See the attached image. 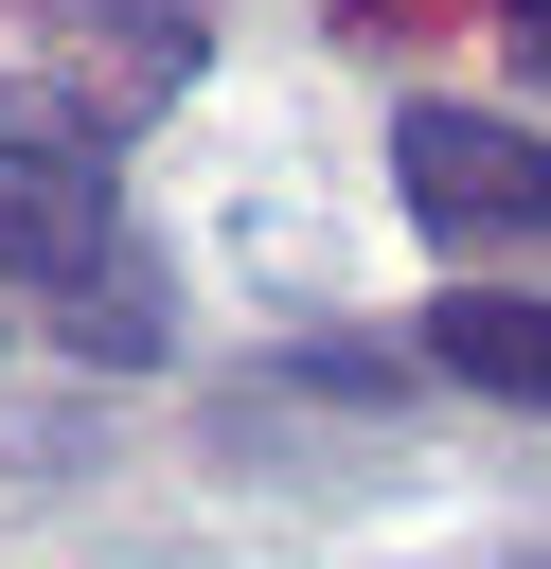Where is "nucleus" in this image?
I'll return each instance as SVG.
<instances>
[{
    "label": "nucleus",
    "mask_w": 551,
    "mask_h": 569,
    "mask_svg": "<svg viewBox=\"0 0 551 569\" xmlns=\"http://www.w3.org/2000/svg\"><path fill=\"white\" fill-rule=\"evenodd\" d=\"M0 284L53 302L71 356H160V267L124 231V160L89 107H0Z\"/></svg>",
    "instance_id": "f257e3e1"
},
{
    "label": "nucleus",
    "mask_w": 551,
    "mask_h": 569,
    "mask_svg": "<svg viewBox=\"0 0 551 569\" xmlns=\"http://www.w3.org/2000/svg\"><path fill=\"white\" fill-rule=\"evenodd\" d=\"M391 178H409V213H427V249H551V142L533 124H498V107H409L391 124Z\"/></svg>",
    "instance_id": "f03ea898"
},
{
    "label": "nucleus",
    "mask_w": 551,
    "mask_h": 569,
    "mask_svg": "<svg viewBox=\"0 0 551 569\" xmlns=\"http://www.w3.org/2000/svg\"><path fill=\"white\" fill-rule=\"evenodd\" d=\"M427 356L462 391H498V409H551V302L533 284H444L427 302Z\"/></svg>",
    "instance_id": "7ed1b4c3"
},
{
    "label": "nucleus",
    "mask_w": 551,
    "mask_h": 569,
    "mask_svg": "<svg viewBox=\"0 0 551 569\" xmlns=\"http://www.w3.org/2000/svg\"><path fill=\"white\" fill-rule=\"evenodd\" d=\"M498 71H515V89H551V0H515V18H498Z\"/></svg>",
    "instance_id": "20e7f679"
}]
</instances>
